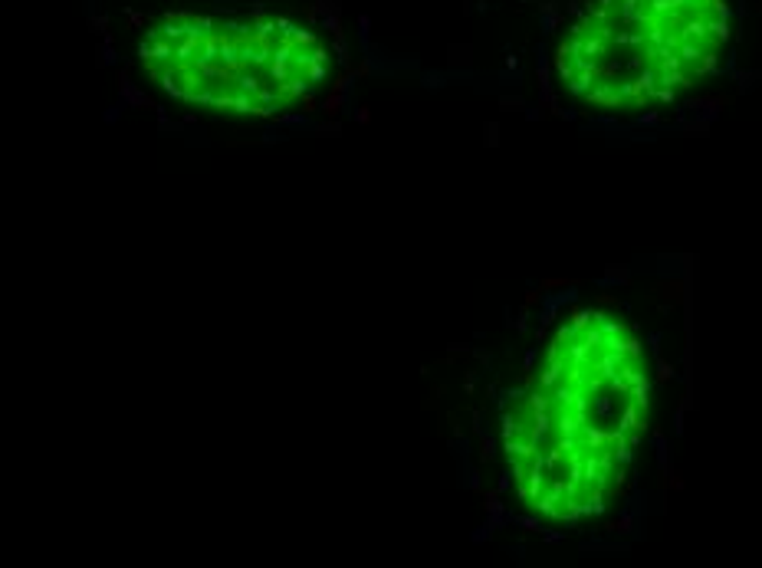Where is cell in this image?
<instances>
[{
  "label": "cell",
  "mask_w": 762,
  "mask_h": 568,
  "mask_svg": "<svg viewBox=\"0 0 762 568\" xmlns=\"http://www.w3.org/2000/svg\"><path fill=\"white\" fill-rule=\"evenodd\" d=\"M664 401V362L614 296H572L539 319L487 424L500 500L539 529L605 522L638 483Z\"/></svg>",
  "instance_id": "1"
},
{
  "label": "cell",
  "mask_w": 762,
  "mask_h": 568,
  "mask_svg": "<svg viewBox=\"0 0 762 568\" xmlns=\"http://www.w3.org/2000/svg\"><path fill=\"white\" fill-rule=\"evenodd\" d=\"M733 0H578L549 76L569 106L634 119L713 79L733 40Z\"/></svg>",
  "instance_id": "2"
},
{
  "label": "cell",
  "mask_w": 762,
  "mask_h": 568,
  "mask_svg": "<svg viewBox=\"0 0 762 568\" xmlns=\"http://www.w3.org/2000/svg\"><path fill=\"white\" fill-rule=\"evenodd\" d=\"M138 63L175 102L276 119L313 106L335 79L339 56L309 20L250 10L158 17L138 40Z\"/></svg>",
  "instance_id": "3"
}]
</instances>
